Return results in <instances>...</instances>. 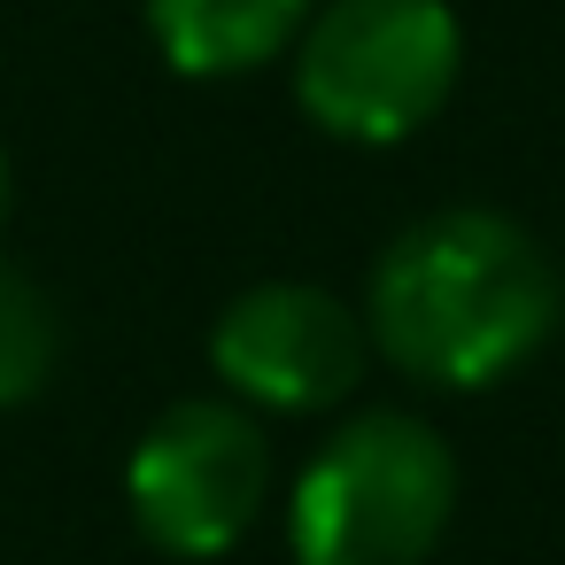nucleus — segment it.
<instances>
[{
	"label": "nucleus",
	"instance_id": "1",
	"mask_svg": "<svg viewBox=\"0 0 565 565\" xmlns=\"http://www.w3.org/2000/svg\"><path fill=\"white\" fill-rule=\"evenodd\" d=\"M565 326V271L550 248L480 202L426 210L403 225L364 287V333L372 349L441 395H480L534 364L550 333Z\"/></svg>",
	"mask_w": 565,
	"mask_h": 565
},
{
	"label": "nucleus",
	"instance_id": "2",
	"mask_svg": "<svg viewBox=\"0 0 565 565\" xmlns=\"http://www.w3.org/2000/svg\"><path fill=\"white\" fill-rule=\"evenodd\" d=\"M457 519V449L418 411L341 418L287 495L295 565H426Z\"/></svg>",
	"mask_w": 565,
	"mask_h": 565
},
{
	"label": "nucleus",
	"instance_id": "3",
	"mask_svg": "<svg viewBox=\"0 0 565 565\" xmlns=\"http://www.w3.org/2000/svg\"><path fill=\"white\" fill-rule=\"evenodd\" d=\"M465 78V24L449 0H318L295 40V102L349 148L426 132Z\"/></svg>",
	"mask_w": 565,
	"mask_h": 565
},
{
	"label": "nucleus",
	"instance_id": "4",
	"mask_svg": "<svg viewBox=\"0 0 565 565\" xmlns=\"http://www.w3.org/2000/svg\"><path fill=\"white\" fill-rule=\"evenodd\" d=\"M125 495L163 557H225L271 495V441L225 395L171 403L125 465Z\"/></svg>",
	"mask_w": 565,
	"mask_h": 565
},
{
	"label": "nucleus",
	"instance_id": "5",
	"mask_svg": "<svg viewBox=\"0 0 565 565\" xmlns=\"http://www.w3.org/2000/svg\"><path fill=\"white\" fill-rule=\"evenodd\" d=\"M364 356H372L364 310H349L310 279H264L233 295L225 318L210 326V364L241 411H295V418L333 411L356 395Z\"/></svg>",
	"mask_w": 565,
	"mask_h": 565
},
{
	"label": "nucleus",
	"instance_id": "6",
	"mask_svg": "<svg viewBox=\"0 0 565 565\" xmlns=\"http://www.w3.org/2000/svg\"><path fill=\"white\" fill-rule=\"evenodd\" d=\"M318 0H148V32L179 78H241L302 40Z\"/></svg>",
	"mask_w": 565,
	"mask_h": 565
},
{
	"label": "nucleus",
	"instance_id": "7",
	"mask_svg": "<svg viewBox=\"0 0 565 565\" xmlns=\"http://www.w3.org/2000/svg\"><path fill=\"white\" fill-rule=\"evenodd\" d=\"M63 356V318L40 295V279H24L17 264H0V411L32 403L55 380Z\"/></svg>",
	"mask_w": 565,
	"mask_h": 565
},
{
	"label": "nucleus",
	"instance_id": "8",
	"mask_svg": "<svg viewBox=\"0 0 565 565\" xmlns=\"http://www.w3.org/2000/svg\"><path fill=\"white\" fill-rule=\"evenodd\" d=\"M0 217H9V156H0Z\"/></svg>",
	"mask_w": 565,
	"mask_h": 565
}]
</instances>
